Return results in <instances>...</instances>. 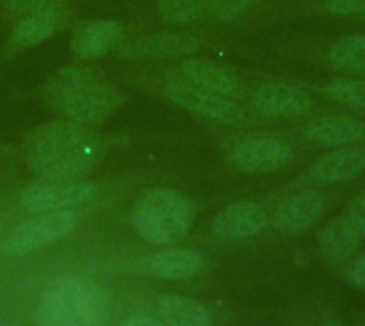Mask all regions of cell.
Segmentation results:
<instances>
[{
	"mask_svg": "<svg viewBox=\"0 0 365 326\" xmlns=\"http://www.w3.org/2000/svg\"><path fill=\"white\" fill-rule=\"evenodd\" d=\"M21 154L36 177L81 179L101 162L103 137L92 126L62 117L28 132Z\"/></svg>",
	"mask_w": 365,
	"mask_h": 326,
	"instance_id": "cell-1",
	"label": "cell"
},
{
	"mask_svg": "<svg viewBox=\"0 0 365 326\" xmlns=\"http://www.w3.org/2000/svg\"><path fill=\"white\" fill-rule=\"evenodd\" d=\"M45 100L64 120L96 126L122 107L124 92L94 68L66 66L47 83Z\"/></svg>",
	"mask_w": 365,
	"mask_h": 326,
	"instance_id": "cell-2",
	"label": "cell"
},
{
	"mask_svg": "<svg viewBox=\"0 0 365 326\" xmlns=\"http://www.w3.org/2000/svg\"><path fill=\"white\" fill-rule=\"evenodd\" d=\"M107 320V295L81 278H62L49 284L36 307L41 326H105Z\"/></svg>",
	"mask_w": 365,
	"mask_h": 326,
	"instance_id": "cell-3",
	"label": "cell"
},
{
	"mask_svg": "<svg viewBox=\"0 0 365 326\" xmlns=\"http://www.w3.org/2000/svg\"><path fill=\"white\" fill-rule=\"evenodd\" d=\"M130 220L143 241L152 246H175L195 224V205L175 190L154 188L135 203Z\"/></svg>",
	"mask_w": 365,
	"mask_h": 326,
	"instance_id": "cell-4",
	"label": "cell"
},
{
	"mask_svg": "<svg viewBox=\"0 0 365 326\" xmlns=\"http://www.w3.org/2000/svg\"><path fill=\"white\" fill-rule=\"evenodd\" d=\"M109 186L90 184L83 179H51L36 177L19 194V207L32 216L49 211H81L105 205Z\"/></svg>",
	"mask_w": 365,
	"mask_h": 326,
	"instance_id": "cell-5",
	"label": "cell"
},
{
	"mask_svg": "<svg viewBox=\"0 0 365 326\" xmlns=\"http://www.w3.org/2000/svg\"><path fill=\"white\" fill-rule=\"evenodd\" d=\"M77 226V214L75 211H49V214H36L30 220L17 224L13 231L6 233V237L0 241L2 254L11 258H21L32 252H38L62 237H66Z\"/></svg>",
	"mask_w": 365,
	"mask_h": 326,
	"instance_id": "cell-6",
	"label": "cell"
},
{
	"mask_svg": "<svg viewBox=\"0 0 365 326\" xmlns=\"http://www.w3.org/2000/svg\"><path fill=\"white\" fill-rule=\"evenodd\" d=\"M165 94L173 105H178V107H182L195 115H201L205 120H212V122L240 124L246 117L244 109L233 98L195 88V85L184 83L180 79H169L165 85Z\"/></svg>",
	"mask_w": 365,
	"mask_h": 326,
	"instance_id": "cell-7",
	"label": "cell"
},
{
	"mask_svg": "<svg viewBox=\"0 0 365 326\" xmlns=\"http://www.w3.org/2000/svg\"><path fill=\"white\" fill-rule=\"evenodd\" d=\"M293 147L276 137H250L231 149V164L242 173H274L289 167Z\"/></svg>",
	"mask_w": 365,
	"mask_h": 326,
	"instance_id": "cell-8",
	"label": "cell"
},
{
	"mask_svg": "<svg viewBox=\"0 0 365 326\" xmlns=\"http://www.w3.org/2000/svg\"><path fill=\"white\" fill-rule=\"evenodd\" d=\"M203 47L201 38L182 32H154L118 47L122 60H167V58H188Z\"/></svg>",
	"mask_w": 365,
	"mask_h": 326,
	"instance_id": "cell-9",
	"label": "cell"
},
{
	"mask_svg": "<svg viewBox=\"0 0 365 326\" xmlns=\"http://www.w3.org/2000/svg\"><path fill=\"white\" fill-rule=\"evenodd\" d=\"M269 226V214L255 201H235L222 207L210 228L218 239L225 241H248L259 237Z\"/></svg>",
	"mask_w": 365,
	"mask_h": 326,
	"instance_id": "cell-10",
	"label": "cell"
},
{
	"mask_svg": "<svg viewBox=\"0 0 365 326\" xmlns=\"http://www.w3.org/2000/svg\"><path fill=\"white\" fill-rule=\"evenodd\" d=\"M255 109L267 117H299L308 115L314 109L312 96L287 81H267L263 83L252 98Z\"/></svg>",
	"mask_w": 365,
	"mask_h": 326,
	"instance_id": "cell-11",
	"label": "cell"
},
{
	"mask_svg": "<svg viewBox=\"0 0 365 326\" xmlns=\"http://www.w3.org/2000/svg\"><path fill=\"white\" fill-rule=\"evenodd\" d=\"M325 196L317 190H304L284 199L272 214L269 224L287 235H299L312 228L325 214Z\"/></svg>",
	"mask_w": 365,
	"mask_h": 326,
	"instance_id": "cell-12",
	"label": "cell"
},
{
	"mask_svg": "<svg viewBox=\"0 0 365 326\" xmlns=\"http://www.w3.org/2000/svg\"><path fill=\"white\" fill-rule=\"evenodd\" d=\"M173 79H180L184 83H190L195 88L227 96V98H237L242 94V81L237 75L216 62L201 60V58H186L180 62L173 70Z\"/></svg>",
	"mask_w": 365,
	"mask_h": 326,
	"instance_id": "cell-13",
	"label": "cell"
},
{
	"mask_svg": "<svg viewBox=\"0 0 365 326\" xmlns=\"http://www.w3.org/2000/svg\"><path fill=\"white\" fill-rule=\"evenodd\" d=\"M365 171V143L334 147L323 158H319L308 175L317 184H342L355 179Z\"/></svg>",
	"mask_w": 365,
	"mask_h": 326,
	"instance_id": "cell-14",
	"label": "cell"
},
{
	"mask_svg": "<svg viewBox=\"0 0 365 326\" xmlns=\"http://www.w3.org/2000/svg\"><path fill=\"white\" fill-rule=\"evenodd\" d=\"M126 36V30L120 21L96 19L81 23L71 36V51L81 60H94L105 56L111 47L120 45Z\"/></svg>",
	"mask_w": 365,
	"mask_h": 326,
	"instance_id": "cell-15",
	"label": "cell"
},
{
	"mask_svg": "<svg viewBox=\"0 0 365 326\" xmlns=\"http://www.w3.org/2000/svg\"><path fill=\"white\" fill-rule=\"evenodd\" d=\"M306 137L323 147H344L365 141V122L351 115H321L306 128Z\"/></svg>",
	"mask_w": 365,
	"mask_h": 326,
	"instance_id": "cell-16",
	"label": "cell"
},
{
	"mask_svg": "<svg viewBox=\"0 0 365 326\" xmlns=\"http://www.w3.org/2000/svg\"><path fill=\"white\" fill-rule=\"evenodd\" d=\"M203 258L195 250L188 248H165L150 261V273L160 280L186 282L201 273Z\"/></svg>",
	"mask_w": 365,
	"mask_h": 326,
	"instance_id": "cell-17",
	"label": "cell"
},
{
	"mask_svg": "<svg viewBox=\"0 0 365 326\" xmlns=\"http://www.w3.org/2000/svg\"><path fill=\"white\" fill-rule=\"evenodd\" d=\"M62 23H64V11L60 6L47 9V11H36V13L24 15L21 21H17L9 41L17 49L36 47L43 41H47L51 34H56Z\"/></svg>",
	"mask_w": 365,
	"mask_h": 326,
	"instance_id": "cell-18",
	"label": "cell"
},
{
	"mask_svg": "<svg viewBox=\"0 0 365 326\" xmlns=\"http://www.w3.org/2000/svg\"><path fill=\"white\" fill-rule=\"evenodd\" d=\"M364 241V233L346 218V214H342L325 226V231L321 233L319 246H321L323 256L336 263V261L351 258L361 248Z\"/></svg>",
	"mask_w": 365,
	"mask_h": 326,
	"instance_id": "cell-19",
	"label": "cell"
},
{
	"mask_svg": "<svg viewBox=\"0 0 365 326\" xmlns=\"http://www.w3.org/2000/svg\"><path fill=\"white\" fill-rule=\"evenodd\" d=\"M160 314L169 326H212V314L195 299L167 295L160 301Z\"/></svg>",
	"mask_w": 365,
	"mask_h": 326,
	"instance_id": "cell-20",
	"label": "cell"
},
{
	"mask_svg": "<svg viewBox=\"0 0 365 326\" xmlns=\"http://www.w3.org/2000/svg\"><path fill=\"white\" fill-rule=\"evenodd\" d=\"M329 62L344 73H365V34H351L340 38L329 49Z\"/></svg>",
	"mask_w": 365,
	"mask_h": 326,
	"instance_id": "cell-21",
	"label": "cell"
},
{
	"mask_svg": "<svg viewBox=\"0 0 365 326\" xmlns=\"http://www.w3.org/2000/svg\"><path fill=\"white\" fill-rule=\"evenodd\" d=\"M327 98L338 105L365 111V81L364 79H331L325 90Z\"/></svg>",
	"mask_w": 365,
	"mask_h": 326,
	"instance_id": "cell-22",
	"label": "cell"
},
{
	"mask_svg": "<svg viewBox=\"0 0 365 326\" xmlns=\"http://www.w3.org/2000/svg\"><path fill=\"white\" fill-rule=\"evenodd\" d=\"M156 9L167 23L190 26L203 13V0H156Z\"/></svg>",
	"mask_w": 365,
	"mask_h": 326,
	"instance_id": "cell-23",
	"label": "cell"
},
{
	"mask_svg": "<svg viewBox=\"0 0 365 326\" xmlns=\"http://www.w3.org/2000/svg\"><path fill=\"white\" fill-rule=\"evenodd\" d=\"M257 2L259 0H203V9H207L214 17L222 21H231L248 13Z\"/></svg>",
	"mask_w": 365,
	"mask_h": 326,
	"instance_id": "cell-24",
	"label": "cell"
},
{
	"mask_svg": "<svg viewBox=\"0 0 365 326\" xmlns=\"http://www.w3.org/2000/svg\"><path fill=\"white\" fill-rule=\"evenodd\" d=\"M325 9L338 17H357L365 15V0H323Z\"/></svg>",
	"mask_w": 365,
	"mask_h": 326,
	"instance_id": "cell-25",
	"label": "cell"
},
{
	"mask_svg": "<svg viewBox=\"0 0 365 326\" xmlns=\"http://www.w3.org/2000/svg\"><path fill=\"white\" fill-rule=\"evenodd\" d=\"M9 9L13 13L19 15H30L36 11H47V9H56L62 4V0H6Z\"/></svg>",
	"mask_w": 365,
	"mask_h": 326,
	"instance_id": "cell-26",
	"label": "cell"
},
{
	"mask_svg": "<svg viewBox=\"0 0 365 326\" xmlns=\"http://www.w3.org/2000/svg\"><path fill=\"white\" fill-rule=\"evenodd\" d=\"M346 218L364 233L365 237V194L361 196H357V199H353L351 203H349V207H346Z\"/></svg>",
	"mask_w": 365,
	"mask_h": 326,
	"instance_id": "cell-27",
	"label": "cell"
},
{
	"mask_svg": "<svg viewBox=\"0 0 365 326\" xmlns=\"http://www.w3.org/2000/svg\"><path fill=\"white\" fill-rule=\"evenodd\" d=\"M349 280H351V284H355L357 288L365 290V256L357 258V261L353 263V267H351V271H349Z\"/></svg>",
	"mask_w": 365,
	"mask_h": 326,
	"instance_id": "cell-28",
	"label": "cell"
},
{
	"mask_svg": "<svg viewBox=\"0 0 365 326\" xmlns=\"http://www.w3.org/2000/svg\"><path fill=\"white\" fill-rule=\"evenodd\" d=\"M120 326H169V325H160L158 320H152V318H145V316H130L126 318Z\"/></svg>",
	"mask_w": 365,
	"mask_h": 326,
	"instance_id": "cell-29",
	"label": "cell"
},
{
	"mask_svg": "<svg viewBox=\"0 0 365 326\" xmlns=\"http://www.w3.org/2000/svg\"><path fill=\"white\" fill-rule=\"evenodd\" d=\"M325 326H344V325H342V322H338V320H329Z\"/></svg>",
	"mask_w": 365,
	"mask_h": 326,
	"instance_id": "cell-30",
	"label": "cell"
},
{
	"mask_svg": "<svg viewBox=\"0 0 365 326\" xmlns=\"http://www.w3.org/2000/svg\"><path fill=\"white\" fill-rule=\"evenodd\" d=\"M0 231H2V220H0Z\"/></svg>",
	"mask_w": 365,
	"mask_h": 326,
	"instance_id": "cell-31",
	"label": "cell"
},
{
	"mask_svg": "<svg viewBox=\"0 0 365 326\" xmlns=\"http://www.w3.org/2000/svg\"><path fill=\"white\" fill-rule=\"evenodd\" d=\"M359 326H365V320H364V322H361V325H359Z\"/></svg>",
	"mask_w": 365,
	"mask_h": 326,
	"instance_id": "cell-32",
	"label": "cell"
},
{
	"mask_svg": "<svg viewBox=\"0 0 365 326\" xmlns=\"http://www.w3.org/2000/svg\"><path fill=\"white\" fill-rule=\"evenodd\" d=\"M0 2H6V0H0Z\"/></svg>",
	"mask_w": 365,
	"mask_h": 326,
	"instance_id": "cell-33",
	"label": "cell"
}]
</instances>
